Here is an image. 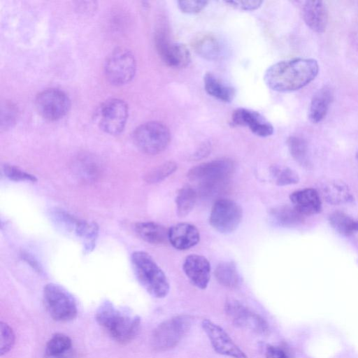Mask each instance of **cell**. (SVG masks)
<instances>
[{
  "instance_id": "6da1fadb",
  "label": "cell",
  "mask_w": 358,
  "mask_h": 358,
  "mask_svg": "<svg viewBox=\"0 0 358 358\" xmlns=\"http://www.w3.org/2000/svg\"><path fill=\"white\" fill-rule=\"evenodd\" d=\"M317 62L314 59L296 58L280 61L265 72L264 82L271 90L287 92L307 85L317 76Z\"/></svg>"
},
{
  "instance_id": "7a4b0ae2",
  "label": "cell",
  "mask_w": 358,
  "mask_h": 358,
  "mask_svg": "<svg viewBox=\"0 0 358 358\" xmlns=\"http://www.w3.org/2000/svg\"><path fill=\"white\" fill-rule=\"evenodd\" d=\"M96 320L117 342L124 344L138 334L141 319L117 309L111 302H103L97 309Z\"/></svg>"
},
{
  "instance_id": "3957f363",
  "label": "cell",
  "mask_w": 358,
  "mask_h": 358,
  "mask_svg": "<svg viewBox=\"0 0 358 358\" xmlns=\"http://www.w3.org/2000/svg\"><path fill=\"white\" fill-rule=\"evenodd\" d=\"M134 274L143 287L153 297H165L170 289L169 280L154 259L147 252L135 251L131 256Z\"/></svg>"
},
{
  "instance_id": "277c9868",
  "label": "cell",
  "mask_w": 358,
  "mask_h": 358,
  "mask_svg": "<svg viewBox=\"0 0 358 358\" xmlns=\"http://www.w3.org/2000/svg\"><path fill=\"white\" fill-rule=\"evenodd\" d=\"M132 139L140 151L155 155L161 153L168 147L171 133L162 122L150 121L137 127L132 134Z\"/></svg>"
},
{
  "instance_id": "5b68a950",
  "label": "cell",
  "mask_w": 358,
  "mask_h": 358,
  "mask_svg": "<svg viewBox=\"0 0 358 358\" xmlns=\"http://www.w3.org/2000/svg\"><path fill=\"white\" fill-rule=\"evenodd\" d=\"M104 75L112 85L120 86L129 83L136 71V61L133 53L125 48L113 50L103 65Z\"/></svg>"
},
{
  "instance_id": "8992f818",
  "label": "cell",
  "mask_w": 358,
  "mask_h": 358,
  "mask_svg": "<svg viewBox=\"0 0 358 358\" xmlns=\"http://www.w3.org/2000/svg\"><path fill=\"white\" fill-rule=\"evenodd\" d=\"M43 302L49 315L56 321L68 322L77 315L74 298L59 285L49 283L44 287Z\"/></svg>"
},
{
  "instance_id": "52a82bcc",
  "label": "cell",
  "mask_w": 358,
  "mask_h": 358,
  "mask_svg": "<svg viewBox=\"0 0 358 358\" xmlns=\"http://www.w3.org/2000/svg\"><path fill=\"white\" fill-rule=\"evenodd\" d=\"M128 106L120 99L113 98L103 101L96 110L94 120L97 126L110 135L120 134L128 118Z\"/></svg>"
},
{
  "instance_id": "ba28073f",
  "label": "cell",
  "mask_w": 358,
  "mask_h": 358,
  "mask_svg": "<svg viewBox=\"0 0 358 358\" xmlns=\"http://www.w3.org/2000/svg\"><path fill=\"white\" fill-rule=\"evenodd\" d=\"M191 317L182 315L173 317L159 324L154 330L151 343L157 351L174 348L190 329Z\"/></svg>"
},
{
  "instance_id": "9c48e42d",
  "label": "cell",
  "mask_w": 358,
  "mask_h": 358,
  "mask_svg": "<svg viewBox=\"0 0 358 358\" xmlns=\"http://www.w3.org/2000/svg\"><path fill=\"white\" fill-rule=\"evenodd\" d=\"M234 171L235 164L231 159L220 158L192 167L187 177L192 182L210 187L228 180Z\"/></svg>"
},
{
  "instance_id": "30bf717a",
  "label": "cell",
  "mask_w": 358,
  "mask_h": 358,
  "mask_svg": "<svg viewBox=\"0 0 358 358\" xmlns=\"http://www.w3.org/2000/svg\"><path fill=\"white\" fill-rule=\"evenodd\" d=\"M243 219L241 207L229 199H217L210 213L209 222L212 227L222 234L234 231Z\"/></svg>"
},
{
  "instance_id": "8fae6325",
  "label": "cell",
  "mask_w": 358,
  "mask_h": 358,
  "mask_svg": "<svg viewBox=\"0 0 358 358\" xmlns=\"http://www.w3.org/2000/svg\"><path fill=\"white\" fill-rule=\"evenodd\" d=\"M35 106L42 117L49 121H57L68 113L71 108V101L63 90L48 88L38 94L35 99Z\"/></svg>"
},
{
  "instance_id": "7c38bea8",
  "label": "cell",
  "mask_w": 358,
  "mask_h": 358,
  "mask_svg": "<svg viewBox=\"0 0 358 358\" xmlns=\"http://www.w3.org/2000/svg\"><path fill=\"white\" fill-rule=\"evenodd\" d=\"M157 51L163 62L173 68H185L191 61L188 48L183 44L170 40L166 31L159 29L155 36Z\"/></svg>"
},
{
  "instance_id": "4fadbf2b",
  "label": "cell",
  "mask_w": 358,
  "mask_h": 358,
  "mask_svg": "<svg viewBox=\"0 0 358 358\" xmlns=\"http://www.w3.org/2000/svg\"><path fill=\"white\" fill-rule=\"evenodd\" d=\"M227 315L237 327L250 329L257 334L266 335L269 327L266 320L252 312L236 300L227 301L225 305Z\"/></svg>"
},
{
  "instance_id": "5bb4252c",
  "label": "cell",
  "mask_w": 358,
  "mask_h": 358,
  "mask_svg": "<svg viewBox=\"0 0 358 358\" xmlns=\"http://www.w3.org/2000/svg\"><path fill=\"white\" fill-rule=\"evenodd\" d=\"M201 325L217 353L231 358H248L219 325L207 319L203 320Z\"/></svg>"
},
{
  "instance_id": "9a60e30c",
  "label": "cell",
  "mask_w": 358,
  "mask_h": 358,
  "mask_svg": "<svg viewBox=\"0 0 358 358\" xmlns=\"http://www.w3.org/2000/svg\"><path fill=\"white\" fill-rule=\"evenodd\" d=\"M232 123L236 126L248 127L259 137H267L273 134V125L261 114L247 108L236 109L231 116Z\"/></svg>"
},
{
  "instance_id": "2e32d148",
  "label": "cell",
  "mask_w": 358,
  "mask_h": 358,
  "mask_svg": "<svg viewBox=\"0 0 358 358\" xmlns=\"http://www.w3.org/2000/svg\"><path fill=\"white\" fill-rule=\"evenodd\" d=\"M182 269L189 281L199 289L207 287L210 278V264L203 256L192 254L187 256Z\"/></svg>"
},
{
  "instance_id": "e0dca14e",
  "label": "cell",
  "mask_w": 358,
  "mask_h": 358,
  "mask_svg": "<svg viewBox=\"0 0 358 358\" xmlns=\"http://www.w3.org/2000/svg\"><path fill=\"white\" fill-rule=\"evenodd\" d=\"M169 242L178 250H186L200 241L199 229L193 224L186 222L178 223L169 229Z\"/></svg>"
},
{
  "instance_id": "ac0fdd59",
  "label": "cell",
  "mask_w": 358,
  "mask_h": 358,
  "mask_svg": "<svg viewBox=\"0 0 358 358\" xmlns=\"http://www.w3.org/2000/svg\"><path fill=\"white\" fill-rule=\"evenodd\" d=\"M302 15L310 29L317 33L325 31L328 22V12L323 1H305L302 6Z\"/></svg>"
},
{
  "instance_id": "d6986e66",
  "label": "cell",
  "mask_w": 358,
  "mask_h": 358,
  "mask_svg": "<svg viewBox=\"0 0 358 358\" xmlns=\"http://www.w3.org/2000/svg\"><path fill=\"white\" fill-rule=\"evenodd\" d=\"M192 48L196 54L208 60L217 59L223 53L220 38L210 32L196 34L192 40Z\"/></svg>"
},
{
  "instance_id": "ffe728a7",
  "label": "cell",
  "mask_w": 358,
  "mask_h": 358,
  "mask_svg": "<svg viewBox=\"0 0 358 358\" xmlns=\"http://www.w3.org/2000/svg\"><path fill=\"white\" fill-rule=\"evenodd\" d=\"M292 206L303 215H311L320 212L322 202L317 191L306 188L294 192L289 196Z\"/></svg>"
},
{
  "instance_id": "44dd1931",
  "label": "cell",
  "mask_w": 358,
  "mask_h": 358,
  "mask_svg": "<svg viewBox=\"0 0 358 358\" xmlns=\"http://www.w3.org/2000/svg\"><path fill=\"white\" fill-rule=\"evenodd\" d=\"M321 194L327 202L333 205L345 204L353 201L348 185L341 180H329L321 188Z\"/></svg>"
},
{
  "instance_id": "7402d4cb",
  "label": "cell",
  "mask_w": 358,
  "mask_h": 358,
  "mask_svg": "<svg viewBox=\"0 0 358 358\" xmlns=\"http://www.w3.org/2000/svg\"><path fill=\"white\" fill-rule=\"evenodd\" d=\"M332 99V90L327 86H324L314 94L308 111L309 120L313 123H318L325 117Z\"/></svg>"
},
{
  "instance_id": "603a6c76",
  "label": "cell",
  "mask_w": 358,
  "mask_h": 358,
  "mask_svg": "<svg viewBox=\"0 0 358 358\" xmlns=\"http://www.w3.org/2000/svg\"><path fill=\"white\" fill-rule=\"evenodd\" d=\"M134 230L142 240L150 244L160 245L169 241V229L154 222H138Z\"/></svg>"
},
{
  "instance_id": "cb8c5ba5",
  "label": "cell",
  "mask_w": 358,
  "mask_h": 358,
  "mask_svg": "<svg viewBox=\"0 0 358 358\" xmlns=\"http://www.w3.org/2000/svg\"><path fill=\"white\" fill-rule=\"evenodd\" d=\"M206 92L215 99L224 101H231L235 96V90L224 83L212 73H206L203 77Z\"/></svg>"
},
{
  "instance_id": "d4e9b609",
  "label": "cell",
  "mask_w": 358,
  "mask_h": 358,
  "mask_svg": "<svg viewBox=\"0 0 358 358\" xmlns=\"http://www.w3.org/2000/svg\"><path fill=\"white\" fill-rule=\"evenodd\" d=\"M270 217L273 222L282 227H293L301 224L305 216L293 206H280L272 208Z\"/></svg>"
},
{
  "instance_id": "484cf974",
  "label": "cell",
  "mask_w": 358,
  "mask_h": 358,
  "mask_svg": "<svg viewBox=\"0 0 358 358\" xmlns=\"http://www.w3.org/2000/svg\"><path fill=\"white\" fill-rule=\"evenodd\" d=\"M214 274L217 282L226 287L235 288L240 285L241 281L236 266L233 262L220 263L217 266Z\"/></svg>"
},
{
  "instance_id": "4316f807",
  "label": "cell",
  "mask_w": 358,
  "mask_h": 358,
  "mask_svg": "<svg viewBox=\"0 0 358 358\" xmlns=\"http://www.w3.org/2000/svg\"><path fill=\"white\" fill-rule=\"evenodd\" d=\"M75 234L80 238L83 244L85 253L92 252L99 235V226L96 222L80 220Z\"/></svg>"
},
{
  "instance_id": "83f0119b",
  "label": "cell",
  "mask_w": 358,
  "mask_h": 358,
  "mask_svg": "<svg viewBox=\"0 0 358 358\" xmlns=\"http://www.w3.org/2000/svg\"><path fill=\"white\" fill-rule=\"evenodd\" d=\"M329 221L332 228L341 235L349 236L357 231V222L343 212H334L329 215Z\"/></svg>"
},
{
  "instance_id": "f1b7e54d",
  "label": "cell",
  "mask_w": 358,
  "mask_h": 358,
  "mask_svg": "<svg viewBox=\"0 0 358 358\" xmlns=\"http://www.w3.org/2000/svg\"><path fill=\"white\" fill-rule=\"evenodd\" d=\"M196 192L190 187H182L176 198V213L180 217L187 216L196 201Z\"/></svg>"
},
{
  "instance_id": "f546056e",
  "label": "cell",
  "mask_w": 358,
  "mask_h": 358,
  "mask_svg": "<svg viewBox=\"0 0 358 358\" xmlns=\"http://www.w3.org/2000/svg\"><path fill=\"white\" fill-rule=\"evenodd\" d=\"M270 172L275 183L278 186L294 185L299 181L298 173L287 166H273Z\"/></svg>"
},
{
  "instance_id": "4dcf8cb0",
  "label": "cell",
  "mask_w": 358,
  "mask_h": 358,
  "mask_svg": "<svg viewBox=\"0 0 358 358\" xmlns=\"http://www.w3.org/2000/svg\"><path fill=\"white\" fill-rule=\"evenodd\" d=\"M177 168V164L174 162H164L148 171L144 176V180L150 184L159 182L172 175Z\"/></svg>"
},
{
  "instance_id": "1f68e13d",
  "label": "cell",
  "mask_w": 358,
  "mask_h": 358,
  "mask_svg": "<svg viewBox=\"0 0 358 358\" xmlns=\"http://www.w3.org/2000/svg\"><path fill=\"white\" fill-rule=\"evenodd\" d=\"M287 146L292 157L298 163L306 164L308 162V144L300 136H292L287 139Z\"/></svg>"
},
{
  "instance_id": "d6a6232c",
  "label": "cell",
  "mask_w": 358,
  "mask_h": 358,
  "mask_svg": "<svg viewBox=\"0 0 358 358\" xmlns=\"http://www.w3.org/2000/svg\"><path fill=\"white\" fill-rule=\"evenodd\" d=\"M51 217L53 222L62 230L74 234L80 220L61 209L52 210Z\"/></svg>"
},
{
  "instance_id": "836d02e7",
  "label": "cell",
  "mask_w": 358,
  "mask_h": 358,
  "mask_svg": "<svg viewBox=\"0 0 358 358\" xmlns=\"http://www.w3.org/2000/svg\"><path fill=\"white\" fill-rule=\"evenodd\" d=\"M72 350L71 338L63 334H56L48 341L45 354L53 355L62 353Z\"/></svg>"
},
{
  "instance_id": "e575fe53",
  "label": "cell",
  "mask_w": 358,
  "mask_h": 358,
  "mask_svg": "<svg viewBox=\"0 0 358 358\" xmlns=\"http://www.w3.org/2000/svg\"><path fill=\"white\" fill-rule=\"evenodd\" d=\"M77 171L80 177L87 180H94L99 175L97 164L90 158H81L76 164Z\"/></svg>"
},
{
  "instance_id": "d590c367",
  "label": "cell",
  "mask_w": 358,
  "mask_h": 358,
  "mask_svg": "<svg viewBox=\"0 0 358 358\" xmlns=\"http://www.w3.org/2000/svg\"><path fill=\"white\" fill-rule=\"evenodd\" d=\"M0 354H7L15 343V334L12 328L6 322L0 324Z\"/></svg>"
},
{
  "instance_id": "8d00e7d4",
  "label": "cell",
  "mask_w": 358,
  "mask_h": 358,
  "mask_svg": "<svg viewBox=\"0 0 358 358\" xmlns=\"http://www.w3.org/2000/svg\"><path fill=\"white\" fill-rule=\"evenodd\" d=\"M3 172L8 179L14 181L34 182L37 180V178L34 176L13 165L5 164L3 166Z\"/></svg>"
},
{
  "instance_id": "74e56055",
  "label": "cell",
  "mask_w": 358,
  "mask_h": 358,
  "mask_svg": "<svg viewBox=\"0 0 358 358\" xmlns=\"http://www.w3.org/2000/svg\"><path fill=\"white\" fill-rule=\"evenodd\" d=\"M17 116V110L11 103L6 102L1 107V127L8 129L14 124Z\"/></svg>"
},
{
  "instance_id": "f35d334b",
  "label": "cell",
  "mask_w": 358,
  "mask_h": 358,
  "mask_svg": "<svg viewBox=\"0 0 358 358\" xmlns=\"http://www.w3.org/2000/svg\"><path fill=\"white\" fill-rule=\"evenodd\" d=\"M178 6L181 12L188 14H194L200 12L208 4L207 1L187 0L178 1Z\"/></svg>"
},
{
  "instance_id": "ab89813d",
  "label": "cell",
  "mask_w": 358,
  "mask_h": 358,
  "mask_svg": "<svg viewBox=\"0 0 358 358\" xmlns=\"http://www.w3.org/2000/svg\"><path fill=\"white\" fill-rule=\"evenodd\" d=\"M226 3L229 6L241 10H254L257 9L262 4V1L258 0H238L229 1Z\"/></svg>"
},
{
  "instance_id": "60d3db41",
  "label": "cell",
  "mask_w": 358,
  "mask_h": 358,
  "mask_svg": "<svg viewBox=\"0 0 358 358\" xmlns=\"http://www.w3.org/2000/svg\"><path fill=\"white\" fill-rule=\"evenodd\" d=\"M265 356L266 358H289L282 349L273 345L266 347Z\"/></svg>"
},
{
  "instance_id": "b9f144b4",
  "label": "cell",
  "mask_w": 358,
  "mask_h": 358,
  "mask_svg": "<svg viewBox=\"0 0 358 358\" xmlns=\"http://www.w3.org/2000/svg\"><path fill=\"white\" fill-rule=\"evenodd\" d=\"M22 258L27 263L29 264L36 271H37L39 273H43V268L39 264L38 261L30 254L27 252H22Z\"/></svg>"
},
{
  "instance_id": "7bdbcfd3",
  "label": "cell",
  "mask_w": 358,
  "mask_h": 358,
  "mask_svg": "<svg viewBox=\"0 0 358 358\" xmlns=\"http://www.w3.org/2000/svg\"><path fill=\"white\" fill-rule=\"evenodd\" d=\"M210 152V146L208 144H204L199 148L194 155V158L199 159L205 157Z\"/></svg>"
},
{
  "instance_id": "ee69618b",
  "label": "cell",
  "mask_w": 358,
  "mask_h": 358,
  "mask_svg": "<svg viewBox=\"0 0 358 358\" xmlns=\"http://www.w3.org/2000/svg\"><path fill=\"white\" fill-rule=\"evenodd\" d=\"M43 358H74V352L73 349L62 353H57L53 355L45 354Z\"/></svg>"
},
{
  "instance_id": "f6af8a7d",
  "label": "cell",
  "mask_w": 358,
  "mask_h": 358,
  "mask_svg": "<svg viewBox=\"0 0 358 358\" xmlns=\"http://www.w3.org/2000/svg\"><path fill=\"white\" fill-rule=\"evenodd\" d=\"M357 161H358V150H357Z\"/></svg>"
},
{
  "instance_id": "bcb514c9",
  "label": "cell",
  "mask_w": 358,
  "mask_h": 358,
  "mask_svg": "<svg viewBox=\"0 0 358 358\" xmlns=\"http://www.w3.org/2000/svg\"><path fill=\"white\" fill-rule=\"evenodd\" d=\"M357 224H358V222H357ZM357 231H358V225H357Z\"/></svg>"
}]
</instances>
